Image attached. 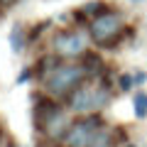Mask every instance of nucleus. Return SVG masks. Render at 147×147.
I'll return each instance as SVG.
<instances>
[{"mask_svg": "<svg viewBox=\"0 0 147 147\" xmlns=\"http://www.w3.org/2000/svg\"><path fill=\"white\" fill-rule=\"evenodd\" d=\"M98 120L96 118H84V120H76L64 135L66 147H91V142L96 140L98 130H96Z\"/></svg>", "mask_w": 147, "mask_h": 147, "instance_id": "obj_3", "label": "nucleus"}, {"mask_svg": "<svg viewBox=\"0 0 147 147\" xmlns=\"http://www.w3.org/2000/svg\"><path fill=\"white\" fill-rule=\"evenodd\" d=\"M54 47L59 49V54H64V57H76V54L84 52V37L79 34V32H66V34H61L54 42Z\"/></svg>", "mask_w": 147, "mask_h": 147, "instance_id": "obj_5", "label": "nucleus"}, {"mask_svg": "<svg viewBox=\"0 0 147 147\" xmlns=\"http://www.w3.org/2000/svg\"><path fill=\"white\" fill-rule=\"evenodd\" d=\"M132 3H142V0H132Z\"/></svg>", "mask_w": 147, "mask_h": 147, "instance_id": "obj_11", "label": "nucleus"}, {"mask_svg": "<svg viewBox=\"0 0 147 147\" xmlns=\"http://www.w3.org/2000/svg\"><path fill=\"white\" fill-rule=\"evenodd\" d=\"M3 3H5V5H7V3H12V0H3Z\"/></svg>", "mask_w": 147, "mask_h": 147, "instance_id": "obj_10", "label": "nucleus"}, {"mask_svg": "<svg viewBox=\"0 0 147 147\" xmlns=\"http://www.w3.org/2000/svg\"><path fill=\"white\" fill-rule=\"evenodd\" d=\"M105 100H108V93H105L103 88H79L76 93L71 96V108L79 110V113H84V110H98L105 105Z\"/></svg>", "mask_w": 147, "mask_h": 147, "instance_id": "obj_4", "label": "nucleus"}, {"mask_svg": "<svg viewBox=\"0 0 147 147\" xmlns=\"http://www.w3.org/2000/svg\"><path fill=\"white\" fill-rule=\"evenodd\" d=\"M120 27H123V22H120V17H118L115 12H100V15H96V20L91 22V37H93L98 44H110L118 37Z\"/></svg>", "mask_w": 147, "mask_h": 147, "instance_id": "obj_2", "label": "nucleus"}, {"mask_svg": "<svg viewBox=\"0 0 147 147\" xmlns=\"http://www.w3.org/2000/svg\"><path fill=\"white\" fill-rule=\"evenodd\" d=\"M22 44H25L22 32L15 27V30H12V34H10V47H12V52H22Z\"/></svg>", "mask_w": 147, "mask_h": 147, "instance_id": "obj_7", "label": "nucleus"}, {"mask_svg": "<svg viewBox=\"0 0 147 147\" xmlns=\"http://www.w3.org/2000/svg\"><path fill=\"white\" fill-rule=\"evenodd\" d=\"M0 140H3V132H0Z\"/></svg>", "mask_w": 147, "mask_h": 147, "instance_id": "obj_12", "label": "nucleus"}, {"mask_svg": "<svg viewBox=\"0 0 147 147\" xmlns=\"http://www.w3.org/2000/svg\"><path fill=\"white\" fill-rule=\"evenodd\" d=\"M84 10L88 12V15H96V10H103V3H88Z\"/></svg>", "mask_w": 147, "mask_h": 147, "instance_id": "obj_8", "label": "nucleus"}, {"mask_svg": "<svg viewBox=\"0 0 147 147\" xmlns=\"http://www.w3.org/2000/svg\"><path fill=\"white\" fill-rule=\"evenodd\" d=\"M130 86H132V79H130V76H127V74H125V76H120V88L127 91Z\"/></svg>", "mask_w": 147, "mask_h": 147, "instance_id": "obj_9", "label": "nucleus"}, {"mask_svg": "<svg viewBox=\"0 0 147 147\" xmlns=\"http://www.w3.org/2000/svg\"><path fill=\"white\" fill-rule=\"evenodd\" d=\"M132 105H135V115L137 118H145L147 115V93H135V100H132Z\"/></svg>", "mask_w": 147, "mask_h": 147, "instance_id": "obj_6", "label": "nucleus"}, {"mask_svg": "<svg viewBox=\"0 0 147 147\" xmlns=\"http://www.w3.org/2000/svg\"><path fill=\"white\" fill-rule=\"evenodd\" d=\"M86 69L81 66H57L52 71V76L47 79V91L49 93H66V91L76 88V86L81 84V79H84Z\"/></svg>", "mask_w": 147, "mask_h": 147, "instance_id": "obj_1", "label": "nucleus"}]
</instances>
